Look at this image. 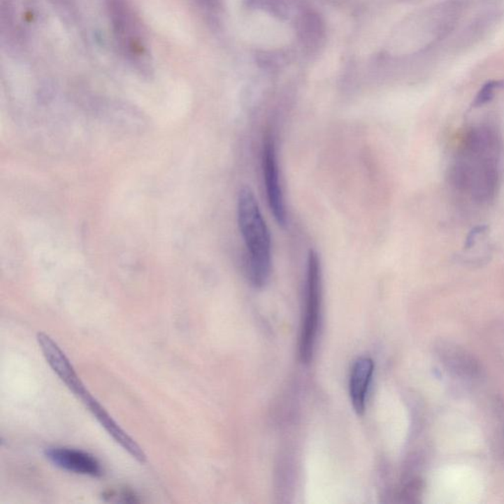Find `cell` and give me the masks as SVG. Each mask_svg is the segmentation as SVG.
Returning a JSON list of instances; mask_svg holds the SVG:
<instances>
[{
	"label": "cell",
	"mask_w": 504,
	"mask_h": 504,
	"mask_svg": "<svg viewBox=\"0 0 504 504\" xmlns=\"http://www.w3.org/2000/svg\"><path fill=\"white\" fill-rule=\"evenodd\" d=\"M238 221L247 250L248 279L253 287L261 289L271 273V238L250 187H243L238 194Z\"/></svg>",
	"instance_id": "cell-1"
},
{
	"label": "cell",
	"mask_w": 504,
	"mask_h": 504,
	"mask_svg": "<svg viewBox=\"0 0 504 504\" xmlns=\"http://www.w3.org/2000/svg\"><path fill=\"white\" fill-rule=\"evenodd\" d=\"M322 264L318 253L310 250L306 267L305 319L300 342V356L303 363H310L315 353L322 315Z\"/></svg>",
	"instance_id": "cell-2"
},
{
	"label": "cell",
	"mask_w": 504,
	"mask_h": 504,
	"mask_svg": "<svg viewBox=\"0 0 504 504\" xmlns=\"http://www.w3.org/2000/svg\"><path fill=\"white\" fill-rule=\"evenodd\" d=\"M263 175L266 187L267 199L275 220L279 226H287V211L285 206L283 192L280 185L278 163H277L276 145L272 134H267L263 144Z\"/></svg>",
	"instance_id": "cell-3"
},
{
	"label": "cell",
	"mask_w": 504,
	"mask_h": 504,
	"mask_svg": "<svg viewBox=\"0 0 504 504\" xmlns=\"http://www.w3.org/2000/svg\"><path fill=\"white\" fill-rule=\"evenodd\" d=\"M108 3L115 34L122 42L125 52L134 59L143 57L145 48L142 45L140 31L127 1L108 0Z\"/></svg>",
	"instance_id": "cell-4"
},
{
	"label": "cell",
	"mask_w": 504,
	"mask_h": 504,
	"mask_svg": "<svg viewBox=\"0 0 504 504\" xmlns=\"http://www.w3.org/2000/svg\"><path fill=\"white\" fill-rule=\"evenodd\" d=\"M37 339L41 351L52 370L64 381L69 390L81 399L89 391L59 345L45 333H38Z\"/></svg>",
	"instance_id": "cell-5"
},
{
	"label": "cell",
	"mask_w": 504,
	"mask_h": 504,
	"mask_svg": "<svg viewBox=\"0 0 504 504\" xmlns=\"http://www.w3.org/2000/svg\"><path fill=\"white\" fill-rule=\"evenodd\" d=\"M45 455L55 466L91 477L103 476V470L100 462L93 455L84 451L65 447H50Z\"/></svg>",
	"instance_id": "cell-6"
},
{
	"label": "cell",
	"mask_w": 504,
	"mask_h": 504,
	"mask_svg": "<svg viewBox=\"0 0 504 504\" xmlns=\"http://www.w3.org/2000/svg\"><path fill=\"white\" fill-rule=\"evenodd\" d=\"M81 400L88 407L89 411L96 417L99 423L102 424L103 428L108 431V435L112 436L118 445L122 446L124 450H127L137 461L140 463L146 462V454L142 450V448L125 433L124 429L118 426L117 422L106 411L105 408L95 398L92 396L90 393L88 392L86 395H84Z\"/></svg>",
	"instance_id": "cell-7"
},
{
	"label": "cell",
	"mask_w": 504,
	"mask_h": 504,
	"mask_svg": "<svg viewBox=\"0 0 504 504\" xmlns=\"http://www.w3.org/2000/svg\"><path fill=\"white\" fill-rule=\"evenodd\" d=\"M373 359L361 358L354 363L350 375V396L357 414L363 415L366 410V396L373 377Z\"/></svg>",
	"instance_id": "cell-8"
},
{
	"label": "cell",
	"mask_w": 504,
	"mask_h": 504,
	"mask_svg": "<svg viewBox=\"0 0 504 504\" xmlns=\"http://www.w3.org/2000/svg\"><path fill=\"white\" fill-rule=\"evenodd\" d=\"M504 85L503 82L501 81H491L487 83L486 85L482 88V90L477 94L476 99H475L473 106L474 107H481L484 103H489L491 99L494 98V92L498 90V88H501Z\"/></svg>",
	"instance_id": "cell-9"
},
{
	"label": "cell",
	"mask_w": 504,
	"mask_h": 504,
	"mask_svg": "<svg viewBox=\"0 0 504 504\" xmlns=\"http://www.w3.org/2000/svg\"><path fill=\"white\" fill-rule=\"evenodd\" d=\"M257 7L260 8L266 9L271 13L279 14V15H283L284 12V4L282 3L281 0H250Z\"/></svg>",
	"instance_id": "cell-10"
},
{
	"label": "cell",
	"mask_w": 504,
	"mask_h": 504,
	"mask_svg": "<svg viewBox=\"0 0 504 504\" xmlns=\"http://www.w3.org/2000/svg\"><path fill=\"white\" fill-rule=\"evenodd\" d=\"M487 229H488V226H477V228H475L474 230L471 231V233H470L469 236H468L466 245H465L466 250H469L470 247H472L473 245H474V243L477 240V236L481 235V233L486 231Z\"/></svg>",
	"instance_id": "cell-11"
}]
</instances>
